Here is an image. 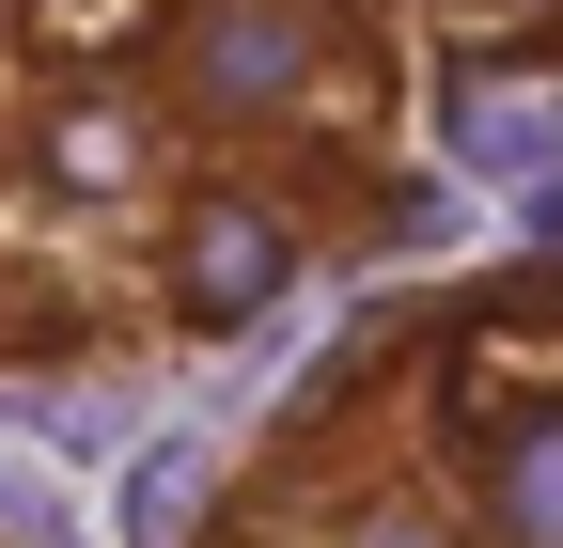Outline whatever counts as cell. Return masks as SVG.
Here are the masks:
<instances>
[{
    "label": "cell",
    "instance_id": "1",
    "mask_svg": "<svg viewBox=\"0 0 563 548\" xmlns=\"http://www.w3.org/2000/svg\"><path fill=\"white\" fill-rule=\"evenodd\" d=\"M157 95L220 142H266V125L344 95V17L329 0H188L157 32Z\"/></svg>",
    "mask_w": 563,
    "mask_h": 548
},
{
    "label": "cell",
    "instance_id": "2",
    "mask_svg": "<svg viewBox=\"0 0 563 548\" xmlns=\"http://www.w3.org/2000/svg\"><path fill=\"white\" fill-rule=\"evenodd\" d=\"M298 283H313V235L282 220L266 188H188L173 235H157V298H173V329H203V346L266 329Z\"/></svg>",
    "mask_w": 563,
    "mask_h": 548
},
{
    "label": "cell",
    "instance_id": "3",
    "mask_svg": "<svg viewBox=\"0 0 563 548\" xmlns=\"http://www.w3.org/2000/svg\"><path fill=\"white\" fill-rule=\"evenodd\" d=\"M32 188L47 204H141L157 188V110L141 95H63L32 125Z\"/></svg>",
    "mask_w": 563,
    "mask_h": 548
},
{
    "label": "cell",
    "instance_id": "4",
    "mask_svg": "<svg viewBox=\"0 0 563 548\" xmlns=\"http://www.w3.org/2000/svg\"><path fill=\"white\" fill-rule=\"evenodd\" d=\"M485 517L563 548V407H501L485 424Z\"/></svg>",
    "mask_w": 563,
    "mask_h": 548
}]
</instances>
